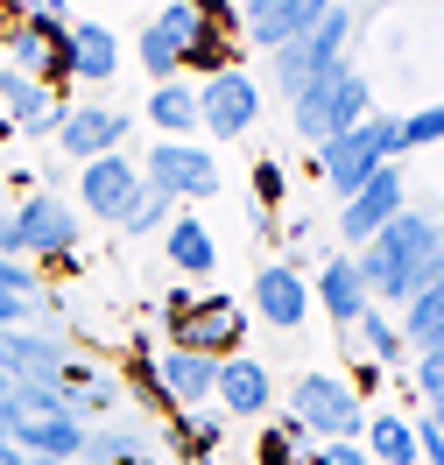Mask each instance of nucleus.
<instances>
[{
  "label": "nucleus",
  "instance_id": "nucleus-18",
  "mask_svg": "<svg viewBox=\"0 0 444 465\" xmlns=\"http://www.w3.org/2000/svg\"><path fill=\"white\" fill-rule=\"evenodd\" d=\"M78 191H85V212H92V219H106V226H113L120 212H127V198L142 191V170H134L127 155H99V163L78 170Z\"/></svg>",
  "mask_w": 444,
  "mask_h": 465
},
{
  "label": "nucleus",
  "instance_id": "nucleus-25",
  "mask_svg": "<svg viewBox=\"0 0 444 465\" xmlns=\"http://www.w3.org/2000/svg\"><path fill=\"white\" fill-rule=\"evenodd\" d=\"M163 240H170V262H177V275H198V282H205L212 268H219V247H212V232L198 226V219H183V212H177Z\"/></svg>",
  "mask_w": 444,
  "mask_h": 465
},
{
  "label": "nucleus",
  "instance_id": "nucleus-12",
  "mask_svg": "<svg viewBox=\"0 0 444 465\" xmlns=\"http://www.w3.org/2000/svg\"><path fill=\"white\" fill-rule=\"evenodd\" d=\"M395 212H409V198H402V170L388 163V170L374 176L367 191H353V198H346V212H339V240L360 254V247H367V240H374L388 219H395Z\"/></svg>",
  "mask_w": 444,
  "mask_h": 465
},
{
  "label": "nucleus",
  "instance_id": "nucleus-5",
  "mask_svg": "<svg viewBox=\"0 0 444 465\" xmlns=\"http://www.w3.org/2000/svg\"><path fill=\"white\" fill-rule=\"evenodd\" d=\"M290 423H303L311 437L325 444H360L367 430V409H360V388L339 374H296L290 388Z\"/></svg>",
  "mask_w": 444,
  "mask_h": 465
},
{
  "label": "nucleus",
  "instance_id": "nucleus-34",
  "mask_svg": "<svg viewBox=\"0 0 444 465\" xmlns=\"http://www.w3.org/2000/svg\"><path fill=\"white\" fill-rule=\"evenodd\" d=\"M0 465H29V459H22V451H15V444H7V437H0Z\"/></svg>",
  "mask_w": 444,
  "mask_h": 465
},
{
  "label": "nucleus",
  "instance_id": "nucleus-22",
  "mask_svg": "<svg viewBox=\"0 0 444 465\" xmlns=\"http://www.w3.org/2000/svg\"><path fill=\"white\" fill-rule=\"evenodd\" d=\"M85 465H155V430H127V423H99L85 430Z\"/></svg>",
  "mask_w": 444,
  "mask_h": 465
},
{
  "label": "nucleus",
  "instance_id": "nucleus-28",
  "mask_svg": "<svg viewBox=\"0 0 444 465\" xmlns=\"http://www.w3.org/2000/svg\"><path fill=\"white\" fill-rule=\"evenodd\" d=\"M170 219H177V204L163 198V191H148V183H142V191L127 198V212H120L113 226L127 232V240H142V232H170Z\"/></svg>",
  "mask_w": 444,
  "mask_h": 465
},
{
  "label": "nucleus",
  "instance_id": "nucleus-10",
  "mask_svg": "<svg viewBox=\"0 0 444 465\" xmlns=\"http://www.w3.org/2000/svg\"><path fill=\"white\" fill-rule=\"evenodd\" d=\"M198 15L205 7H191V0H170L155 22L142 29V71L155 78V85H170L183 64H191V43H198Z\"/></svg>",
  "mask_w": 444,
  "mask_h": 465
},
{
  "label": "nucleus",
  "instance_id": "nucleus-26",
  "mask_svg": "<svg viewBox=\"0 0 444 465\" xmlns=\"http://www.w3.org/2000/svg\"><path fill=\"white\" fill-rule=\"evenodd\" d=\"M219 430H226V416L205 402V409H183L170 423V444H177V459H205V451H219Z\"/></svg>",
  "mask_w": 444,
  "mask_h": 465
},
{
  "label": "nucleus",
  "instance_id": "nucleus-37",
  "mask_svg": "<svg viewBox=\"0 0 444 465\" xmlns=\"http://www.w3.org/2000/svg\"><path fill=\"white\" fill-rule=\"evenodd\" d=\"M78 465H85V459H78Z\"/></svg>",
  "mask_w": 444,
  "mask_h": 465
},
{
  "label": "nucleus",
  "instance_id": "nucleus-31",
  "mask_svg": "<svg viewBox=\"0 0 444 465\" xmlns=\"http://www.w3.org/2000/svg\"><path fill=\"white\" fill-rule=\"evenodd\" d=\"M430 142H444V106H423L402 120V148H430Z\"/></svg>",
  "mask_w": 444,
  "mask_h": 465
},
{
  "label": "nucleus",
  "instance_id": "nucleus-4",
  "mask_svg": "<svg viewBox=\"0 0 444 465\" xmlns=\"http://www.w3.org/2000/svg\"><path fill=\"white\" fill-rule=\"evenodd\" d=\"M290 106H296V134H303L311 148H325V142L353 134L360 120L374 114V92H367V78H360L353 64H339L331 78H318L311 92H296Z\"/></svg>",
  "mask_w": 444,
  "mask_h": 465
},
{
  "label": "nucleus",
  "instance_id": "nucleus-20",
  "mask_svg": "<svg viewBox=\"0 0 444 465\" xmlns=\"http://www.w3.org/2000/svg\"><path fill=\"white\" fill-rule=\"evenodd\" d=\"M0 106H7V127H22V134H57V92L43 85V78H22V71H0Z\"/></svg>",
  "mask_w": 444,
  "mask_h": 465
},
{
  "label": "nucleus",
  "instance_id": "nucleus-13",
  "mask_svg": "<svg viewBox=\"0 0 444 465\" xmlns=\"http://www.w3.org/2000/svg\"><path fill=\"white\" fill-rule=\"evenodd\" d=\"M325 7H331V0H254V7L240 15V29H247L254 50L275 57V50H290L303 29H318V15H325Z\"/></svg>",
  "mask_w": 444,
  "mask_h": 465
},
{
  "label": "nucleus",
  "instance_id": "nucleus-23",
  "mask_svg": "<svg viewBox=\"0 0 444 465\" xmlns=\"http://www.w3.org/2000/svg\"><path fill=\"white\" fill-rule=\"evenodd\" d=\"M311 290H318V303H325L331 324H346V331H353V324L367 318V282H360L353 262H325V275H318Z\"/></svg>",
  "mask_w": 444,
  "mask_h": 465
},
{
  "label": "nucleus",
  "instance_id": "nucleus-35",
  "mask_svg": "<svg viewBox=\"0 0 444 465\" xmlns=\"http://www.w3.org/2000/svg\"><path fill=\"white\" fill-rule=\"evenodd\" d=\"M430 423H438V430H444V395H430Z\"/></svg>",
  "mask_w": 444,
  "mask_h": 465
},
{
  "label": "nucleus",
  "instance_id": "nucleus-6",
  "mask_svg": "<svg viewBox=\"0 0 444 465\" xmlns=\"http://www.w3.org/2000/svg\"><path fill=\"white\" fill-rule=\"evenodd\" d=\"M346 35H353V15H346V7H325V15H318V29H303L290 50H275V57H268L275 85L296 99V92H311L318 78H331V71L346 64Z\"/></svg>",
  "mask_w": 444,
  "mask_h": 465
},
{
  "label": "nucleus",
  "instance_id": "nucleus-3",
  "mask_svg": "<svg viewBox=\"0 0 444 465\" xmlns=\"http://www.w3.org/2000/svg\"><path fill=\"white\" fill-rule=\"evenodd\" d=\"M78 212L50 191H29V198L15 204L7 219H0V254L7 262H64V254H78Z\"/></svg>",
  "mask_w": 444,
  "mask_h": 465
},
{
  "label": "nucleus",
  "instance_id": "nucleus-32",
  "mask_svg": "<svg viewBox=\"0 0 444 465\" xmlns=\"http://www.w3.org/2000/svg\"><path fill=\"white\" fill-rule=\"evenodd\" d=\"M416 395H444V346L416 352Z\"/></svg>",
  "mask_w": 444,
  "mask_h": 465
},
{
  "label": "nucleus",
  "instance_id": "nucleus-8",
  "mask_svg": "<svg viewBox=\"0 0 444 465\" xmlns=\"http://www.w3.org/2000/svg\"><path fill=\"white\" fill-rule=\"evenodd\" d=\"M134 170H142L148 191H163L170 204L212 198V191H219V163H212V148H198V142H155Z\"/></svg>",
  "mask_w": 444,
  "mask_h": 465
},
{
  "label": "nucleus",
  "instance_id": "nucleus-21",
  "mask_svg": "<svg viewBox=\"0 0 444 465\" xmlns=\"http://www.w3.org/2000/svg\"><path fill=\"white\" fill-rule=\"evenodd\" d=\"M148 127L163 134V142H198V85H183V78H170V85L148 92Z\"/></svg>",
  "mask_w": 444,
  "mask_h": 465
},
{
  "label": "nucleus",
  "instance_id": "nucleus-27",
  "mask_svg": "<svg viewBox=\"0 0 444 465\" xmlns=\"http://www.w3.org/2000/svg\"><path fill=\"white\" fill-rule=\"evenodd\" d=\"M353 346H360V360H367V367H395V360H402V331H395V324L367 303V318L353 324Z\"/></svg>",
  "mask_w": 444,
  "mask_h": 465
},
{
  "label": "nucleus",
  "instance_id": "nucleus-33",
  "mask_svg": "<svg viewBox=\"0 0 444 465\" xmlns=\"http://www.w3.org/2000/svg\"><path fill=\"white\" fill-rule=\"evenodd\" d=\"M303 465H374V459H367L360 444H318V451H311Z\"/></svg>",
  "mask_w": 444,
  "mask_h": 465
},
{
  "label": "nucleus",
  "instance_id": "nucleus-24",
  "mask_svg": "<svg viewBox=\"0 0 444 465\" xmlns=\"http://www.w3.org/2000/svg\"><path fill=\"white\" fill-rule=\"evenodd\" d=\"M374 465H416V430L409 416H395V409H374L367 416V444H360Z\"/></svg>",
  "mask_w": 444,
  "mask_h": 465
},
{
  "label": "nucleus",
  "instance_id": "nucleus-2",
  "mask_svg": "<svg viewBox=\"0 0 444 465\" xmlns=\"http://www.w3.org/2000/svg\"><path fill=\"white\" fill-rule=\"evenodd\" d=\"M395 155H402V120L395 114H367L353 134H339V142L318 148V176H325L339 198H353V191H367Z\"/></svg>",
  "mask_w": 444,
  "mask_h": 465
},
{
  "label": "nucleus",
  "instance_id": "nucleus-29",
  "mask_svg": "<svg viewBox=\"0 0 444 465\" xmlns=\"http://www.w3.org/2000/svg\"><path fill=\"white\" fill-rule=\"evenodd\" d=\"M438 324H444V275L430 282V290H416V296H409V318H402V339H409V346L423 352Z\"/></svg>",
  "mask_w": 444,
  "mask_h": 465
},
{
  "label": "nucleus",
  "instance_id": "nucleus-11",
  "mask_svg": "<svg viewBox=\"0 0 444 465\" xmlns=\"http://www.w3.org/2000/svg\"><path fill=\"white\" fill-rule=\"evenodd\" d=\"M127 127H134V114H120V106H64L57 142H64V155L85 170V163H99V155H120Z\"/></svg>",
  "mask_w": 444,
  "mask_h": 465
},
{
  "label": "nucleus",
  "instance_id": "nucleus-17",
  "mask_svg": "<svg viewBox=\"0 0 444 465\" xmlns=\"http://www.w3.org/2000/svg\"><path fill=\"white\" fill-rule=\"evenodd\" d=\"M120 71V35L106 22H71L64 29V78H85V85H106Z\"/></svg>",
  "mask_w": 444,
  "mask_h": 465
},
{
  "label": "nucleus",
  "instance_id": "nucleus-7",
  "mask_svg": "<svg viewBox=\"0 0 444 465\" xmlns=\"http://www.w3.org/2000/svg\"><path fill=\"white\" fill-rule=\"evenodd\" d=\"M170 318H177V339L183 352H205V360H233L240 339H247V311H240L233 296H191L177 290L170 296Z\"/></svg>",
  "mask_w": 444,
  "mask_h": 465
},
{
  "label": "nucleus",
  "instance_id": "nucleus-19",
  "mask_svg": "<svg viewBox=\"0 0 444 465\" xmlns=\"http://www.w3.org/2000/svg\"><path fill=\"white\" fill-rule=\"evenodd\" d=\"M254 318L275 324V331H296V324L311 318V282L296 268H261L254 275Z\"/></svg>",
  "mask_w": 444,
  "mask_h": 465
},
{
  "label": "nucleus",
  "instance_id": "nucleus-9",
  "mask_svg": "<svg viewBox=\"0 0 444 465\" xmlns=\"http://www.w3.org/2000/svg\"><path fill=\"white\" fill-rule=\"evenodd\" d=\"M254 120H261V85H254L240 64L205 71V85H198V127L219 134V142H240Z\"/></svg>",
  "mask_w": 444,
  "mask_h": 465
},
{
  "label": "nucleus",
  "instance_id": "nucleus-15",
  "mask_svg": "<svg viewBox=\"0 0 444 465\" xmlns=\"http://www.w3.org/2000/svg\"><path fill=\"white\" fill-rule=\"evenodd\" d=\"M212 381H219V360H205V352H183V346L155 352V388H163L170 409H205Z\"/></svg>",
  "mask_w": 444,
  "mask_h": 465
},
{
  "label": "nucleus",
  "instance_id": "nucleus-16",
  "mask_svg": "<svg viewBox=\"0 0 444 465\" xmlns=\"http://www.w3.org/2000/svg\"><path fill=\"white\" fill-rule=\"evenodd\" d=\"M268 402H275V381H268L261 360H247V352L219 360V381H212V409L219 416H261Z\"/></svg>",
  "mask_w": 444,
  "mask_h": 465
},
{
  "label": "nucleus",
  "instance_id": "nucleus-30",
  "mask_svg": "<svg viewBox=\"0 0 444 465\" xmlns=\"http://www.w3.org/2000/svg\"><path fill=\"white\" fill-rule=\"evenodd\" d=\"M303 459H311V430L303 423H275L261 444V465H303Z\"/></svg>",
  "mask_w": 444,
  "mask_h": 465
},
{
  "label": "nucleus",
  "instance_id": "nucleus-14",
  "mask_svg": "<svg viewBox=\"0 0 444 465\" xmlns=\"http://www.w3.org/2000/svg\"><path fill=\"white\" fill-rule=\"evenodd\" d=\"M7 444L29 465H71L85 451V423L78 416H29V423H7Z\"/></svg>",
  "mask_w": 444,
  "mask_h": 465
},
{
  "label": "nucleus",
  "instance_id": "nucleus-1",
  "mask_svg": "<svg viewBox=\"0 0 444 465\" xmlns=\"http://www.w3.org/2000/svg\"><path fill=\"white\" fill-rule=\"evenodd\" d=\"M353 268H360V282H367V296L409 303L416 290H430L444 275V226H430L423 212H395V219L353 254Z\"/></svg>",
  "mask_w": 444,
  "mask_h": 465
},
{
  "label": "nucleus",
  "instance_id": "nucleus-36",
  "mask_svg": "<svg viewBox=\"0 0 444 465\" xmlns=\"http://www.w3.org/2000/svg\"><path fill=\"white\" fill-rule=\"evenodd\" d=\"M0 437H7V423H0Z\"/></svg>",
  "mask_w": 444,
  "mask_h": 465
}]
</instances>
